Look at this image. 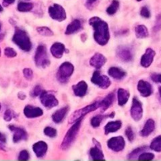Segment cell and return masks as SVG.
Here are the masks:
<instances>
[{"label": "cell", "mask_w": 161, "mask_h": 161, "mask_svg": "<svg viewBox=\"0 0 161 161\" xmlns=\"http://www.w3.org/2000/svg\"><path fill=\"white\" fill-rule=\"evenodd\" d=\"M149 148H150L152 150L155 151V152H161V135L157 136V138H155L153 140Z\"/></svg>", "instance_id": "1f68e13d"}, {"label": "cell", "mask_w": 161, "mask_h": 161, "mask_svg": "<svg viewBox=\"0 0 161 161\" xmlns=\"http://www.w3.org/2000/svg\"><path fill=\"white\" fill-rule=\"evenodd\" d=\"M64 51H66L65 47L61 42H54L50 47V53L56 58H62Z\"/></svg>", "instance_id": "ffe728a7"}, {"label": "cell", "mask_w": 161, "mask_h": 161, "mask_svg": "<svg viewBox=\"0 0 161 161\" xmlns=\"http://www.w3.org/2000/svg\"><path fill=\"white\" fill-rule=\"evenodd\" d=\"M4 54L5 56L9 58H15L17 56V52L14 50L11 47H6L5 48L4 50Z\"/></svg>", "instance_id": "74e56055"}, {"label": "cell", "mask_w": 161, "mask_h": 161, "mask_svg": "<svg viewBox=\"0 0 161 161\" xmlns=\"http://www.w3.org/2000/svg\"><path fill=\"white\" fill-rule=\"evenodd\" d=\"M0 150H3V151H6V149H5V147L3 146V145L0 143Z\"/></svg>", "instance_id": "816d5d0a"}, {"label": "cell", "mask_w": 161, "mask_h": 161, "mask_svg": "<svg viewBox=\"0 0 161 161\" xmlns=\"http://www.w3.org/2000/svg\"><path fill=\"white\" fill-rule=\"evenodd\" d=\"M90 155L93 160L99 161V160H105L104 158V154L102 150V146H95L91 148L90 150Z\"/></svg>", "instance_id": "83f0119b"}, {"label": "cell", "mask_w": 161, "mask_h": 161, "mask_svg": "<svg viewBox=\"0 0 161 161\" xmlns=\"http://www.w3.org/2000/svg\"><path fill=\"white\" fill-rule=\"evenodd\" d=\"M74 72V66L69 61L62 63L57 72V79L61 83H66Z\"/></svg>", "instance_id": "5b68a950"}, {"label": "cell", "mask_w": 161, "mask_h": 161, "mask_svg": "<svg viewBox=\"0 0 161 161\" xmlns=\"http://www.w3.org/2000/svg\"><path fill=\"white\" fill-rule=\"evenodd\" d=\"M135 36L138 39H145L149 36V31L145 25H140L135 27Z\"/></svg>", "instance_id": "f1b7e54d"}, {"label": "cell", "mask_w": 161, "mask_h": 161, "mask_svg": "<svg viewBox=\"0 0 161 161\" xmlns=\"http://www.w3.org/2000/svg\"><path fill=\"white\" fill-rule=\"evenodd\" d=\"M40 102L44 107L50 109L53 107L58 106L59 104L54 94L46 91H42L40 94Z\"/></svg>", "instance_id": "ba28073f"}, {"label": "cell", "mask_w": 161, "mask_h": 161, "mask_svg": "<svg viewBox=\"0 0 161 161\" xmlns=\"http://www.w3.org/2000/svg\"><path fill=\"white\" fill-rule=\"evenodd\" d=\"M13 42L20 49L25 52L31 50V39L28 36V33L20 28H16L14 35L13 36Z\"/></svg>", "instance_id": "7a4b0ae2"}, {"label": "cell", "mask_w": 161, "mask_h": 161, "mask_svg": "<svg viewBox=\"0 0 161 161\" xmlns=\"http://www.w3.org/2000/svg\"><path fill=\"white\" fill-rule=\"evenodd\" d=\"M119 7V3L118 0H113L110 6L107 8L106 12L108 15H113L117 12L118 9Z\"/></svg>", "instance_id": "d6a6232c"}, {"label": "cell", "mask_w": 161, "mask_h": 161, "mask_svg": "<svg viewBox=\"0 0 161 161\" xmlns=\"http://www.w3.org/2000/svg\"><path fill=\"white\" fill-rule=\"evenodd\" d=\"M0 31H1V25H0Z\"/></svg>", "instance_id": "9f6ffc18"}, {"label": "cell", "mask_w": 161, "mask_h": 161, "mask_svg": "<svg viewBox=\"0 0 161 161\" xmlns=\"http://www.w3.org/2000/svg\"><path fill=\"white\" fill-rule=\"evenodd\" d=\"M36 31L39 35L42 36H46V37H50V36H53V32L50 28H47V27H38L36 28Z\"/></svg>", "instance_id": "e575fe53"}, {"label": "cell", "mask_w": 161, "mask_h": 161, "mask_svg": "<svg viewBox=\"0 0 161 161\" xmlns=\"http://www.w3.org/2000/svg\"><path fill=\"white\" fill-rule=\"evenodd\" d=\"M69 108L68 106L63 107V108H60V109L57 110L53 115H52V119L55 124H60L63 119H64L65 116L67 115L68 112H69Z\"/></svg>", "instance_id": "44dd1931"}, {"label": "cell", "mask_w": 161, "mask_h": 161, "mask_svg": "<svg viewBox=\"0 0 161 161\" xmlns=\"http://www.w3.org/2000/svg\"><path fill=\"white\" fill-rule=\"evenodd\" d=\"M89 24L94 30V39L97 44L105 46L110 39L108 24L97 17H93L89 20Z\"/></svg>", "instance_id": "6da1fadb"}, {"label": "cell", "mask_w": 161, "mask_h": 161, "mask_svg": "<svg viewBox=\"0 0 161 161\" xmlns=\"http://www.w3.org/2000/svg\"><path fill=\"white\" fill-rule=\"evenodd\" d=\"M91 82L102 89H107L111 85V81L107 75H101L98 71H95L91 77Z\"/></svg>", "instance_id": "9c48e42d"}, {"label": "cell", "mask_w": 161, "mask_h": 161, "mask_svg": "<svg viewBox=\"0 0 161 161\" xmlns=\"http://www.w3.org/2000/svg\"><path fill=\"white\" fill-rule=\"evenodd\" d=\"M154 159V154L150 153H142L138 157V160H152Z\"/></svg>", "instance_id": "8d00e7d4"}, {"label": "cell", "mask_w": 161, "mask_h": 161, "mask_svg": "<svg viewBox=\"0 0 161 161\" xmlns=\"http://www.w3.org/2000/svg\"><path fill=\"white\" fill-rule=\"evenodd\" d=\"M159 93H160V97H161V86L160 88H159Z\"/></svg>", "instance_id": "db71d44e"}, {"label": "cell", "mask_w": 161, "mask_h": 161, "mask_svg": "<svg viewBox=\"0 0 161 161\" xmlns=\"http://www.w3.org/2000/svg\"><path fill=\"white\" fill-rule=\"evenodd\" d=\"M0 110H1V104H0Z\"/></svg>", "instance_id": "6f0895ef"}, {"label": "cell", "mask_w": 161, "mask_h": 161, "mask_svg": "<svg viewBox=\"0 0 161 161\" xmlns=\"http://www.w3.org/2000/svg\"><path fill=\"white\" fill-rule=\"evenodd\" d=\"M147 146H142V147L137 148V149H135V150L132 151V152L129 154L128 159L129 160H134V159L137 158L138 157H139L140 154L144 153L146 150H147Z\"/></svg>", "instance_id": "836d02e7"}, {"label": "cell", "mask_w": 161, "mask_h": 161, "mask_svg": "<svg viewBox=\"0 0 161 161\" xmlns=\"http://www.w3.org/2000/svg\"><path fill=\"white\" fill-rule=\"evenodd\" d=\"M81 122L82 119L77 120L76 122L72 124V127L68 130L61 145V149L62 150H66V149H69L72 146V143L74 142L77 135H78L80 127H81Z\"/></svg>", "instance_id": "3957f363"}, {"label": "cell", "mask_w": 161, "mask_h": 161, "mask_svg": "<svg viewBox=\"0 0 161 161\" xmlns=\"http://www.w3.org/2000/svg\"><path fill=\"white\" fill-rule=\"evenodd\" d=\"M29 153L27 150H22L20 151V153H19L18 156V160L21 161H26L29 159Z\"/></svg>", "instance_id": "7bdbcfd3"}, {"label": "cell", "mask_w": 161, "mask_h": 161, "mask_svg": "<svg viewBox=\"0 0 161 161\" xmlns=\"http://www.w3.org/2000/svg\"><path fill=\"white\" fill-rule=\"evenodd\" d=\"M35 64L37 67L47 68L50 65V61L47 56V48L44 45H39L36 50Z\"/></svg>", "instance_id": "8992f818"}, {"label": "cell", "mask_w": 161, "mask_h": 161, "mask_svg": "<svg viewBox=\"0 0 161 161\" xmlns=\"http://www.w3.org/2000/svg\"><path fill=\"white\" fill-rule=\"evenodd\" d=\"M17 96H18V97L20 99V100H25V99L26 98V95H25V94H23L22 92L18 93Z\"/></svg>", "instance_id": "681fc988"}, {"label": "cell", "mask_w": 161, "mask_h": 161, "mask_svg": "<svg viewBox=\"0 0 161 161\" xmlns=\"http://www.w3.org/2000/svg\"><path fill=\"white\" fill-rule=\"evenodd\" d=\"M154 130H155V122L153 119H149L146 122L142 130L140 132V135L142 137H148L153 132Z\"/></svg>", "instance_id": "cb8c5ba5"}, {"label": "cell", "mask_w": 161, "mask_h": 161, "mask_svg": "<svg viewBox=\"0 0 161 161\" xmlns=\"http://www.w3.org/2000/svg\"><path fill=\"white\" fill-rule=\"evenodd\" d=\"M115 113H113L110 115H108V116H103V115H97V116H95L94 117H93L91 120V124L93 127L96 128V127H98L100 126L101 123L102 122L105 118L106 117H112L113 118L114 116Z\"/></svg>", "instance_id": "f546056e"}, {"label": "cell", "mask_w": 161, "mask_h": 161, "mask_svg": "<svg viewBox=\"0 0 161 161\" xmlns=\"http://www.w3.org/2000/svg\"><path fill=\"white\" fill-rule=\"evenodd\" d=\"M48 14L53 20L64 21L67 17L65 9L59 4H53L48 8Z\"/></svg>", "instance_id": "52a82bcc"}, {"label": "cell", "mask_w": 161, "mask_h": 161, "mask_svg": "<svg viewBox=\"0 0 161 161\" xmlns=\"http://www.w3.org/2000/svg\"><path fill=\"white\" fill-rule=\"evenodd\" d=\"M27 1H28V0H27Z\"/></svg>", "instance_id": "91938a15"}, {"label": "cell", "mask_w": 161, "mask_h": 161, "mask_svg": "<svg viewBox=\"0 0 161 161\" xmlns=\"http://www.w3.org/2000/svg\"><path fill=\"white\" fill-rule=\"evenodd\" d=\"M161 29V14L157 17V20H156V25L154 27V31H157Z\"/></svg>", "instance_id": "bcb514c9"}, {"label": "cell", "mask_w": 161, "mask_h": 161, "mask_svg": "<svg viewBox=\"0 0 161 161\" xmlns=\"http://www.w3.org/2000/svg\"><path fill=\"white\" fill-rule=\"evenodd\" d=\"M3 10V6H1V4H0V13L2 12V11Z\"/></svg>", "instance_id": "f5cc1de1"}, {"label": "cell", "mask_w": 161, "mask_h": 161, "mask_svg": "<svg viewBox=\"0 0 161 161\" xmlns=\"http://www.w3.org/2000/svg\"><path fill=\"white\" fill-rule=\"evenodd\" d=\"M130 97V93L128 91L123 88H119L117 91V99L118 104L119 106H124L129 100Z\"/></svg>", "instance_id": "484cf974"}, {"label": "cell", "mask_w": 161, "mask_h": 161, "mask_svg": "<svg viewBox=\"0 0 161 161\" xmlns=\"http://www.w3.org/2000/svg\"><path fill=\"white\" fill-rule=\"evenodd\" d=\"M106 61H107L106 58H105L102 53H96L93 55L92 58H91V60H90V64H91L92 67L98 69H101L102 66L105 65Z\"/></svg>", "instance_id": "e0dca14e"}, {"label": "cell", "mask_w": 161, "mask_h": 161, "mask_svg": "<svg viewBox=\"0 0 161 161\" xmlns=\"http://www.w3.org/2000/svg\"><path fill=\"white\" fill-rule=\"evenodd\" d=\"M24 114L28 119H32V118L39 117V116L43 115V111L42 108L39 107H34L32 105H28L24 108Z\"/></svg>", "instance_id": "5bb4252c"}, {"label": "cell", "mask_w": 161, "mask_h": 161, "mask_svg": "<svg viewBox=\"0 0 161 161\" xmlns=\"http://www.w3.org/2000/svg\"><path fill=\"white\" fill-rule=\"evenodd\" d=\"M115 100L114 93H110L102 101H100V108L102 112L106 111L112 106Z\"/></svg>", "instance_id": "603a6c76"}, {"label": "cell", "mask_w": 161, "mask_h": 161, "mask_svg": "<svg viewBox=\"0 0 161 161\" xmlns=\"http://www.w3.org/2000/svg\"><path fill=\"white\" fill-rule=\"evenodd\" d=\"M140 14H141L142 17H145V18H149L151 16L150 11H149V9L146 6H143L142 8L141 11H140Z\"/></svg>", "instance_id": "ee69618b"}, {"label": "cell", "mask_w": 161, "mask_h": 161, "mask_svg": "<svg viewBox=\"0 0 161 161\" xmlns=\"http://www.w3.org/2000/svg\"><path fill=\"white\" fill-rule=\"evenodd\" d=\"M125 135L127 136V139L130 142H133L135 139V133L133 131V129L131 128V127H127V128L125 130Z\"/></svg>", "instance_id": "f35d334b"}, {"label": "cell", "mask_w": 161, "mask_h": 161, "mask_svg": "<svg viewBox=\"0 0 161 161\" xmlns=\"http://www.w3.org/2000/svg\"><path fill=\"white\" fill-rule=\"evenodd\" d=\"M82 28L81 21L78 19L72 20L70 24L67 26L65 30V35H72L77 32Z\"/></svg>", "instance_id": "4316f807"}, {"label": "cell", "mask_w": 161, "mask_h": 161, "mask_svg": "<svg viewBox=\"0 0 161 161\" xmlns=\"http://www.w3.org/2000/svg\"><path fill=\"white\" fill-rule=\"evenodd\" d=\"M15 2V0H3V3L5 6H8V5L13 4Z\"/></svg>", "instance_id": "c3c4849f"}, {"label": "cell", "mask_w": 161, "mask_h": 161, "mask_svg": "<svg viewBox=\"0 0 161 161\" xmlns=\"http://www.w3.org/2000/svg\"><path fill=\"white\" fill-rule=\"evenodd\" d=\"M0 56H1V50H0Z\"/></svg>", "instance_id": "680465c9"}, {"label": "cell", "mask_w": 161, "mask_h": 161, "mask_svg": "<svg viewBox=\"0 0 161 161\" xmlns=\"http://www.w3.org/2000/svg\"><path fill=\"white\" fill-rule=\"evenodd\" d=\"M122 127V122L120 120L111 121L108 122L104 127L105 130V135H108L110 133H114L119 130Z\"/></svg>", "instance_id": "7402d4cb"}, {"label": "cell", "mask_w": 161, "mask_h": 161, "mask_svg": "<svg viewBox=\"0 0 161 161\" xmlns=\"http://www.w3.org/2000/svg\"><path fill=\"white\" fill-rule=\"evenodd\" d=\"M137 89H138L140 94H141L142 97H149V96L153 94V89L152 85H151L149 82L145 81V80H141L138 81Z\"/></svg>", "instance_id": "4fadbf2b"}, {"label": "cell", "mask_w": 161, "mask_h": 161, "mask_svg": "<svg viewBox=\"0 0 161 161\" xmlns=\"http://www.w3.org/2000/svg\"><path fill=\"white\" fill-rule=\"evenodd\" d=\"M98 108H100V102H95L94 103L91 104V105H87V106L84 107V108L76 110L69 118V124H73L74 123L76 122L79 119H83V116H86V114L91 113V112L95 111Z\"/></svg>", "instance_id": "277c9868"}, {"label": "cell", "mask_w": 161, "mask_h": 161, "mask_svg": "<svg viewBox=\"0 0 161 161\" xmlns=\"http://www.w3.org/2000/svg\"><path fill=\"white\" fill-rule=\"evenodd\" d=\"M137 1H138V2H141V1H142V0H137Z\"/></svg>", "instance_id": "11a10c76"}, {"label": "cell", "mask_w": 161, "mask_h": 161, "mask_svg": "<svg viewBox=\"0 0 161 161\" xmlns=\"http://www.w3.org/2000/svg\"><path fill=\"white\" fill-rule=\"evenodd\" d=\"M117 56L120 58L122 61L128 62L133 59V53L130 48L125 47V46H120L117 49Z\"/></svg>", "instance_id": "9a60e30c"}, {"label": "cell", "mask_w": 161, "mask_h": 161, "mask_svg": "<svg viewBox=\"0 0 161 161\" xmlns=\"http://www.w3.org/2000/svg\"><path fill=\"white\" fill-rule=\"evenodd\" d=\"M156 52L153 49L148 48L146 50V53L142 55L141 58V65L144 68H149L153 61Z\"/></svg>", "instance_id": "2e32d148"}, {"label": "cell", "mask_w": 161, "mask_h": 161, "mask_svg": "<svg viewBox=\"0 0 161 161\" xmlns=\"http://www.w3.org/2000/svg\"><path fill=\"white\" fill-rule=\"evenodd\" d=\"M33 4L31 3H25V2H20L17 5V10L19 12L25 13L29 12L33 9Z\"/></svg>", "instance_id": "4dcf8cb0"}, {"label": "cell", "mask_w": 161, "mask_h": 161, "mask_svg": "<svg viewBox=\"0 0 161 161\" xmlns=\"http://www.w3.org/2000/svg\"><path fill=\"white\" fill-rule=\"evenodd\" d=\"M8 127L14 133L13 141H14V143H17L18 142L22 141V140L28 139V133H27L25 129L21 128V127H15L14 125H9Z\"/></svg>", "instance_id": "7c38bea8"}, {"label": "cell", "mask_w": 161, "mask_h": 161, "mask_svg": "<svg viewBox=\"0 0 161 161\" xmlns=\"http://www.w3.org/2000/svg\"><path fill=\"white\" fill-rule=\"evenodd\" d=\"M6 138L5 136V135H3V133L0 132V142L1 143H6Z\"/></svg>", "instance_id": "7dc6e473"}, {"label": "cell", "mask_w": 161, "mask_h": 161, "mask_svg": "<svg viewBox=\"0 0 161 161\" xmlns=\"http://www.w3.org/2000/svg\"><path fill=\"white\" fill-rule=\"evenodd\" d=\"M87 83L85 81H80L77 84L72 86V91H73L74 94L77 97H84L87 93Z\"/></svg>", "instance_id": "d6986e66"}, {"label": "cell", "mask_w": 161, "mask_h": 161, "mask_svg": "<svg viewBox=\"0 0 161 161\" xmlns=\"http://www.w3.org/2000/svg\"><path fill=\"white\" fill-rule=\"evenodd\" d=\"M42 88H41V86H39V85H36V86L33 88V90L31 91V94H31V97H37V96L40 95V94L42 93Z\"/></svg>", "instance_id": "b9f144b4"}, {"label": "cell", "mask_w": 161, "mask_h": 161, "mask_svg": "<svg viewBox=\"0 0 161 161\" xmlns=\"http://www.w3.org/2000/svg\"><path fill=\"white\" fill-rule=\"evenodd\" d=\"M108 75L111 77H113L115 80H120L122 79H124V77L127 75L126 72H124L123 69H121L120 68L118 67H111L108 71Z\"/></svg>", "instance_id": "d4e9b609"}, {"label": "cell", "mask_w": 161, "mask_h": 161, "mask_svg": "<svg viewBox=\"0 0 161 161\" xmlns=\"http://www.w3.org/2000/svg\"><path fill=\"white\" fill-rule=\"evenodd\" d=\"M130 116L135 121L141 120L143 116V108L141 102L137 97H134L130 108Z\"/></svg>", "instance_id": "30bf717a"}, {"label": "cell", "mask_w": 161, "mask_h": 161, "mask_svg": "<svg viewBox=\"0 0 161 161\" xmlns=\"http://www.w3.org/2000/svg\"><path fill=\"white\" fill-rule=\"evenodd\" d=\"M107 146L114 152H121L125 147V141L124 138L121 136L113 137L107 142Z\"/></svg>", "instance_id": "8fae6325"}, {"label": "cell", "mask_w": 161, "mask_h": 161, "mask_svg": "<svg viewBox=\"0 0 161 161\" xmlns=\"http://www.w3.org/2000/svg\"><path fill=\"white\" fill-rule=\"evenodd\" d=\"M14 116H15V114H14V112L10 109H7V110H6V112L4 113L3 118H4L5 121H7V122H9V121L12 120V119L14 117Z\"/></svg>", "instance_id": "60d3db41"}, {"label": "cell", "mask_w": 161, "mask_h": 161, "mask_svg": "<svg viewBox=\"0 0 161 161\" xmlns=\"http://www.w3.org/2000/svg\"><path fill=\"white\" fill-rule=\"evenodd\" d=\"M96 1H97V0H87V4H89V5L93 4V3Z\"/></svg>", "instance_id": "f907efd6"}, {"label": "cell", "mask_w": 161, "mask_h": 161, "mask_svg": "<svg viewBox=\"0 0 161 161\" xmlns=\"http://www.w3.org/2000/svg\"><path fill=\"white\" fill-rule=\"evenodd\" d=\"M23 75L27 80L30 81L33 79V71L31 69L26 68V69H23Z\"/></svg>", "instance_id": "ab89813d"}, {"label": "cell", "mask_w": 161, "mask_h": 161, "mask_svg": "<svg viewBox=\"0 0 161 161\" xmlns=\"http://www.w3.org/2000/svg\"><path fill=\"white\" fill-rule=\"evenodd\" d=\"M151 80L153 82L157 83H161V74L160 73H153L151 75Z\"/></svg>", "instance_id": "f6af8a7d"}, {"label": "cell", "mask_w": 161, "mask_h": 161, "mask_svg": "<svg viewBox=\"0 0 161 161\" xmlns=\"http://www.w3.org/2000/svg\"><path fill=\"white\" fill-rule=\"evenodd\" d=\"M44 135H47V137H50V138H54L58 135V132H57L56 129L53 128L51 127H45L43 130Z\"/></svg>", "instance_id": "d590c367"}, {"label": "cell", "mask_w": 161, "mask_h": 161, "mask_svg": "<svg viewBox=\"0 0 161 161\" xmlns=\"http://www.w3.org/2000/svg\"><path fill=\"white\" fill-rule=\"evenodd\" d=\"M32 149L36 157L41 158V157H43L46 155V153H47V149H48V146H47V144L45 142L39 141L33 145Z\"/></svg>", "instance_id": "ac0fdd59"}]
</instances>
